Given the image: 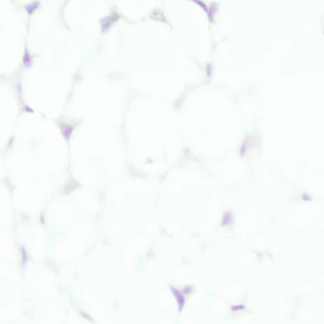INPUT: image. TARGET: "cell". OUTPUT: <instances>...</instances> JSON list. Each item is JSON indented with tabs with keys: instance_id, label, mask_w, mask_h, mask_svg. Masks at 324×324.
<instances>
[{
	"instance_id": "6da1fadb",
	"label": "cell",
	"mask_w": 324,
	"mask_h": 324,
	"mask_svg": "<svg viewBox=\"0 0 324 324\" xmlns=\"http://www.w3.org/2000/svg\"><path fill=\"white\" fill-rule=\"evenodd\" d=\"M151 18H153L154 20H156L157 21H160L163 22H166V19L165 18L163 13L160 10H154L151 12Z\"/></svg>"
}]
</instances>
